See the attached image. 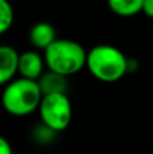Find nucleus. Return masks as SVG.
Wrapping results in <instances>:
<instances>
[{
  "mask_svg": "<svg viewBox=\"0 0 153 154\" xmlns=\"http://www.w3.org/2000/svg\"><path fill=\"white\" fill-rule=\"evenodd\" d=\"M86 66L96 80L115 82L127 73V57L111 45H96L87 51Z\"/></svg>",
  "mask_w": 153,
  "mask_h": 154,
  "instance_id": "f257e3e1",
  "label": "nucleus"
},
{
  "mask_svg": "<svg viewBox=\"0 0 153 154\" xmlns=\"http://www.w3.org/2000/svg\"><path fill=\"white\" fill-rule=\"evenodd\" d=\"M87 51L79 42L72 39L57 38L49 48L45 49V58L49 72L60 76H72L86 66Z\"/></svg>",
  "mask_w": 153,
  "mask_h": 154,
  "instance_id": "f03ea898",
  "label": "nucleus"
},
{
  "mask_svg": "<svg viewBox=\"0 0 153 154\" xmlns=\"http://www.w3.org/2000/svg\"><path fill=\"white\" fill-rule=\"evenodd\" d=\"M41 99L38 82L22 77L8 82L2 93L3 108L14 116H26L37 111Z\"/></svg>",
  "mask_w": 153,
  "mask_h": 154,
  "instance_id": "7ed1b4c3",
  "label": "nucleus"
},
{
  "mask_svg": "<svg viewBox=\"0 0 153 154\" xmlns=\"http://www.w3.org/2000/svg\"><path fill=\"white\" fill-rule=\"evenodd\" d=\"M42 126L52 130L53 133H60L68 128L72 120V103L67 93H54L45 95L41 99L38 106Z\"/></svg>",
  "mask_w": 153,
  "mask_h": 154,
  "instance_id": "20e7f679",
  "label": "nucleus"
},
{
  "mask_svg": "<svg viewBox=\"0 0 153 154\" xmlns=\"http://www.w3.org/2000/svg\"><path fill=\"white\" fill-rule=\"evenodd\" d=\"M45 62L41 54L34 50H26L23 53H19L18 57V73L22 79L38 81L41 76L43 75Z\"/></svg>",
  "mask_w": 153,
  "mask_h": 154,
  "instance_id": "39448f33",
  "label": "nucleus"
},
{
  "mask_svg": "<svg viewBox=\"0 0 153 154\" xmlns=\"http://www.w3.org/2000/svg\"><path fill=\"white\" fill-rule=\"evenodd\" d=\"M19 53L10 45H0V85H7L18 73Z\"/></svg>",
  "mask_w": 153,
  "mask_h": 154,
  "instance_id": "423d86ee",
  "label": "nucleus"
},
{
  "mask_svg": "<svg viewBox=\"0 0 153 154\" xmlns=\"http://www.w3.org/2000/svg\"><path fill=\"white\" fill-rule=\"evenodd\" d=\"M30 42L35 46L37 49H43L52 45L57 39L56 29L48 22H38L30 29L29 32Z\"/></svg>",
  "mask_w": 153,
  "mask_h": 154,
  "instance_id": "0eeeda50",
  "label": "nucleus"
},
{
  "mask_svg": "<svg viewBox=\"0 0 153 154\" xmlns=\"http://www.w3.org/2000/svg\"><path fill=\"white\" fill-rule=\"evenodd\" d=\"M38 85L42 96L54 95V93H65L67 91V77L60 76L53 72H46L38 79Z\"/></svg>",
  "mask_w": 153,
  "mask_h": 154,
  "instance_id": "6e6552de",
  "label": "nucleus"
},
{
  "mask_svg": "<svg viewBox=\"0 0 153 154\" xmlns=\"http://www.w3.org/2000/svg\"><path fill=\"white\" fill-rule=\"evenodd\" d=\"M144 0H110V10L119 16H133L142 11Z\"/></svg>",
  "mask_w": 153,
  "mask_h": 154,
  "instance_id": "1a4fd4ad",
  "label": "nucleus"
},
{
  "mask_svg": "<svg viewBox=\"0 0 153 154\" xmlns=\"http://www.w3.org/2000/svg\"><path fill=\"white\" fill-rule=\"evenodd\" d=\"M15 12L7 0H0V35L7 32L14 24Z\"/></svg>",
  "mask_w": 153,
  "mask_h": 154,
  "instance_id": "9d476101",
  "label": "nucleus"
},
{
  "mask_svg": "<svg viewBox=\"0 0 153 154\" xmlns=\"http://www.w3.org/2000/svg\"><path fill=\"white\" fill-rule=\"evenodd\" d=\"M0 154H14L12 146L7 138L0 135Z\"/></svg>",
  "mask_w": 153,
  "mask_h": 154,
  "instance_id": "9b49d317",
  "label": "nucleus"
},
{
  "mask_svg": "<svg viewBox=\"0 0 153 154\" xmlns=\"http://www.w3.org/2000/svg\"><path fill=\"white\" fill-rule=\"evenodd\" d=\"M141 12H144L149 18H153V0H144Z\"/></svg>",
  "mask_w": 153,
  "mask_h": 154,
  "instance_id": "f8f14e48",
  "label": "nucleus"
},
{
  "mask_svg": "<svg viewBox=\"0 0 153 154\" xmlns=\"http://www.w3.org/2000/svg\"><path fill=\"white\" fill-rule=\"evenodd\" d=\"M138 69V62L134 58H127V72H136Z\"/></svg>",
  "mask_w": 153,
  "mask_h": 154,
  "instance_id": "ddd939ff",
  "label": "nucleus"
}]
</instances>
